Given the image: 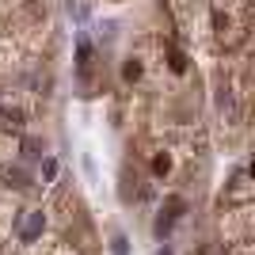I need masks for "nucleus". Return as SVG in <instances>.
Wrapping results in <instances>:
<instances>
[{"mask_svg": "<svg viewBox=\"0 0 255 255\" xmlns=\"http://www.w3.org/2000/svg\"><path fill=\"white\" fill-rule=\"evenodd\" d=\"M252 175H255V164H252Z\"/></svg>", "mask_w": 255, "mask_h": 255, "instance_id": "39448f33", "label": "nucleus"}, {"mask_svg": "<svg viewBox=\"0 0 255 255\" xmlns=\"http://www.w3.org/2000/svg\"><path fill=\"white\" fill-rule=\"evenodd\" d=\"M153 171H156V175H164V171H168V156H156V160H153Z\"/></svg>", "mask_w": 255, "mask_h": 255, "instance_id": "7ed1b4c3", "label": "nucleus"}, {"mask_svg": "<svg viewBox=\"0 0 255 255\" xmlns=\"http://www.w3.org/2000/svg\"><path fill=\"white\" fill-rule=\"evenodd\" d=\"M42 175H46V179H54V175H57V160H46V164H42Z\"/></svg>", "mask_w": 255, "mask_h": 255, "instance_id": "20e7f679", "label": "nucleus"}, {"mask_svg": "<svg viewBox=\"0 0 255 255\" xmlns=\"http://www.w3.org/2000/svg\"><path fill=\"white\" fill-rule=\"evenodd\" d=\"M111 244H114V248H111L114 255H129V248H126V236H114Z\"/></svg>", "mask_w": 255, "mask_h": 255, "instance_id": "f03ea898", "label": "nucleus"}, {"mask_svg": "<svg viewBox=\"0 0 255 255\" xmlns=\"http://www.w3.org/2000/svg\"><path fill=\"white\" fill-rule=\"evenodd\" d=\"M42 213H31L27 217V225H23V240H34V236H38V232H42Z\"/></svg>", "mask_w": 255, "mask_h": 255, "instance_id": "f257e3e1", "label": "nucleus"}]
</instances>
